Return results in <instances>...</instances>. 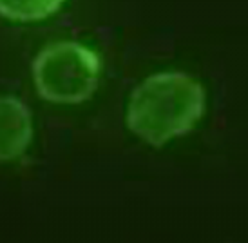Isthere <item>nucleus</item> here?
Instances as JSON below:
<instances>
[{
	"label": "nucleus",
	"mask_w": 248,
	"mask_h": 243,
	"mask_svg": "<svg viewBox=\"0 0 248 243\" xmlns=\"http://www.w3.org/2000/svg\"><path fill=\"white\" fill-rule=\"evenodd\" d=\"M35 136L33 114L20 98L0 95V163L22 158Z\"/></svg>",
	"instance_id": "3"
},
{
	"label": "nucleus",
	"mask_w": 248,
	"mask_h": 243,
	"mask_svg": "<svg viewBox=\"0 0 248 243\" xmlns=\"http://www.w3.org/2000/svg\"><path fill=\"white\" fill-rule=\"evenodd\" d=\"M207 109L205 87L183 71H159L134 87L125 122L138 138L165 146L192 129Z\"/></svg>",
	"instance_id": "1"
},
{
	"label": "nucleus",
	"mask_w": 248,
	"mask_h": 243,
	"mask_svg": "<svg viewBox=\"0 0 248 243\" xmlns=\"http://www.w3.org/2000/svg\"><path fill=\"white\" fill-rule=\"evenodd\" d=\"M67 0H0V16L16 24H33L51 18Z\"/></svg>",
	"instance_id": "4"
},
{
	"label": "nucleus",
	"mask_w": 248,
	"mask_h": 243,
	"mask_svg": "<svg viewBox=\"0 0 248 243\" xmlns=\"http://www.w3.org/2000/svg\"><path fill=\"white\" fill-rule=\"evenodd\" d=\"M102 71V56L78 40L49 42L31 64V78L38 97L58 105L89 100L100 85Z\"/></svg>",
	"instance_id": "2"
}]
</instances>
